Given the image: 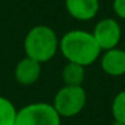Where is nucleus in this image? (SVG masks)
I'll return each mask as SVG.
<instances>
[{
  "instance_id": "6",
  "label": "nucleus",
  "mask_w": 125,
  "mask_h": 125,
  "mask_svg": "<svg viewBox=\"0 0 125 125\" xmlns=\"http://www.w3.org/2000/svg\"><path fill=\"white\" fill-rule=\"evenodd\" d=\"M101 69L110 77H121L125 74V50L118 47L101 52Z\"/></svg>"
},
{
  "instance_id": "4",
  "label": "nucleus",
  "mask_w": 125,
  "mask_h": 125,
  "mask_svg": "<svg viewBox=\"0 0 125 125\" xmlns=\"http://www.w3.org/2000/svg\"><path fill=\"white\" fill-rule=\"evenodd\" d=\"M61 120L52 104L32 102L18 110L15 125H61Z\"/></svg>"
},
{
  "instance_id": "12",
  "label": "nucleus",
  "mask_w": 125,
  "mask_h": 125,
  "mask_svg": "<svg viewBox=\"0 0 125 125\" xmlns=\"http://www.w3.org/2000/svg\"><path fill=\"white\" fill-rule=\"evenodd\" d=\"M113 11L120 19H125V0H113Z\"/></svg>"
},
{
  "instance_id": "10",
  "label": "nucleus",
  "mask_w": 125,
  "mask_h": 125,
  "mask_svg": "<svg viewBox=\"0 0 125 125\" xmlns=\"http://www.w3.org/2000/svg\"><path fill=\"white\" fill-rule=\"evenodd\" d=\"M18 109L11 100L0 95V125H15Z\"/></svg>"
},
{
  "instance_id": "9",
  "label": "nucleus",
  "mask_w": 125,
  "mask_h": 125,
  "mask_svg": "<svg viewBox=\"0 0 125 125\" xmlns=\"http://www.w3.org/2000/svg\"><path fill=\"white\" fill-rule=\"evenodd\" d=\"M62 79L67 86H82L85 81V67L73 62H67L62 69Z\"/></svg>"
},
{
  "instance_id": "1",
  "label": "nucleus",
  "mask_w": 125,
  "mask_h": 125,
  "mask_svg": "<svg viewBox=\"0 0 125 125\" xmlns=\"http://www.w3.org/2000/svg\"><path fill=\"white\" fill-rule=\"evenodd\" d=\"M59 51L67 59L83 67L90 66L101 57L100 49L92 32L83 30H71L59 39Z\"/></svg>"
},
{
  "instance_id": "7",
  "label": "nucleus",
  "mask_w": 125,
  "mask_h": 125,
  "mask_svg": "<svg viewBox=\"0 0 125 125\" xmlns=\"http://www.w3.org/2000/svg\"><path fill=\"white\" fill-rule=\"evenodd\" d=\"M65 7L71 18L86 22L97 16L100 11V0H65Z\"/></svg>"
},
{
  "instance_id": "13",
  "label": "nucleus",
  "mask_w": 125,
  "mask_h": 125,
  "mask_svg": "<svg viewBox=\"0 0 125 125\" xmlns=\"http://www.w3.org/2000/svg\"><path fill=\"white\" fill-rule=\"evenodd\" d=\"M112 125H125V124H124V122H118V121H114V122H113V124H112Z\"/></svg>"
},
{
  "instance_id": "2",
  "label": "nucleus",
  "mask_w": 125,
  "mask_h": 125,
  "mask_svg": "<svg viewBox=\"0 0 125 125\" xmlns=\"http://www.w3.org/2000/svg\"><path fill=\"white\" fill-rule=\"evenodd\" d=\"M59 50V39L49 26L39 24L32 27L24 38L26 57L39 63L49 62Z\"/></svg>"
},
{
  "instance_id": "3",
  "label": "nucleus",
  "mask_w": 125,
  "mask_h": 125,
  "mask_svg": "<svg viewBox=\"0 0 125 125\" xmlns=\"http://www.w3.org/2000/svg\"><path fill=\"white\" fill-rule=\"evenodd\" d=\"M86 92L82 86L65 85L57 92L52 101V106L61 118H71L83 110L86 105Z\"/></svg>"
},
{
  "instance_id": "8",
  "label": "nucleus",
  "mask_w": 125,
  "mask_h": 125,
  "mask_svg": "<svg viewBox=\"0 0 125 125\" xmlns=\"http://www.w3.org/2000/svg\"><path fill=\"white\" fill-rule=\"evenodd\" d=\"M42 74V63L26 57L18 62L15 67V79L22 86L34 85Z\"/></svg>"
},
{
  "instance_id": "5",
  "label": "nucleus",
  "mask_w": 125,
  "mask_h": 125,
  "mask_svg": "<svg viewBox=\"0 0 125 125\" xmlns=\"http://www.w3.org/2000/svg\"><path fill=\"white\" fill-rule=\"evenodd\" d=\"M92 34L100 49L106 51L118 46L121 41V26L113 18H105L97 22Z\"/></svg>"
},
{
  "instance_id": "11",
  "label": "nucleus",
  "mask_w": 125,
  "mask_h": 125,
  "mask_svg": "<svg viewBox=\"0 0 125 125\" xmlns=\"http://www.w3.org/2000/svg\"><path fill=\"white\" fill-rule=\"evenodd\" d=\"M112 114L114 121L125 124V90L117 93L112 102Z\"/></svg>"
}]
</instances>
